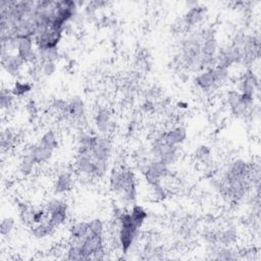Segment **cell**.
Here are the masks:
<instances>
[{"instance_id":"1","label":"cell","mask_w":261,"mask_h":261,"mask_svg":"<svg viewBox=\"0 0 261 261\" xmlns=\"http://www.w3.org/2000/svg\"><path fill=\"white\" fill-rule=\"evenodd\" d=\"M104 235H95L89 233L87 236L81 240L80 245L85 260H92V256L101 250L106 249L104 245Z\"/></svg>"},{"instance_id":"2","label":"cell","mask_w":261,"mask_h":261,"mask_svg":"<svg viewBox=\"0 0 261 261\" xmlns=\"http://www.w3.org/2000/svg\"><path fill=\"white\" fill-rule=\"evenodd\" d=\"M75 168L80 175L94 180L95 163L92 157V153H77Z\"/></svg>"},{"instance_id":"3","label":"cell","mask_w":261,"mask_h":261,"mask_svg":"<svg viewBox=\"0 0 261 261\" xmlns=\"http://www.w3.org/2000/svg\"><path fill=\"white\" fill-rule=\"evenodd\" d=\"M86 114V105L84 100L79 97L75 96L69 100V106L68 110L63 114H59V116H62L63 119L67 120L68 122L71 121H81Z\"/></svg>"},{"instance_id":"4","label":"cell","mask_w":261,"mask_h":261,"mask_svg":"<svg viewBox=\"0 0 261 261\" xmlns=\"http://www.w3.org/2000/svg\"><path fill=\"white\" fill-rule=\"evenodd\" d=\"M112 153V141L108 135H100L97 145L92 151V157L94 160L107 161L111 157Z\"/></svg>"},{"instance_id":"5","label":"cell","mask_w":261,"mask_h":261,"mask_svg":"<svg viewBox=\"0 0 261 261\" xmlns=\"http://www.w3.org/2000/svg\"><path fill=\"white\" fill-rule=\"evenodd\" d=\"M206 14V7L197 4L191 8L186 12L185 16L182 19V23L184 25L185 31L192 30L196 26H198L205 18Z\"/></svg>"},{"instance_id":"6","label":"cell","mask_w":261,"mask_h":261,"mask_svg":"<svg viewBox=\"0 0 261 261\" xmlns=\"http://www.w3.org/2000/svg\"><path fill=\"white\" fill-rule=\"evenodd\" d=\"M74 186V176L70 171H62L58 173L54 184H53V193L54 195H64L69 193Z\"/></svg>"},{"instance_id":"7","label":"cell","mask_w":261,"mask_h":261,"mask_svg":"<svg viewBox=\"0 0 261 261\" xmlns=\"http://www.w3.org/2000/svg\"><path fill=\"white\" fill-rule=\"evenodd\" d=\"M94 124L100 135H108L112 128L111 112L107 108H99L94 116Z\"/></svg>"},{"instance_id":"8","label":"cell","mask_w":261,"mask_h":261,"mask_svg":"<svg viewBox=\"0 0 261 261\" xmlns=\"http://www.w3.org/2000/svg\"><path fill=\"white\" fill-rule=\"evenodd\" d=\"M1 63L3 70L10 77H19L23 67L26 64L18 53H10L5 58L1 59Z\"/></svg>"},{"instance_id":"9","label":"cell","mask_w":261,"mask_h":261,"mask_svg":"<svg viewBox=\"0 0 261 261\" xmlns=\"http://www.w3.org/2000/svg\"><path fill=\"white\" fill-rule=\"evenodd\" d=\"M194 84L202 91H210L217 86L213 69L203 70L195 77Z\"/></svg>"},{"instance_id":"10","label":"cell","mask_w":261,"mask_h":261,"mask_svg":"<svg viewBox=\"0 0 261 261\" xmlns=\"http://www.w3.org/2000/svg\"><path fill=\"white\" fill-rule=\"evenodd\" d=\"M188 137L187 129L183 126H177L165 132L163 141L168 145L180 146L183 144Z\"/></svg>"},{"instance_id":"11","label":"cell","mask_w":261,"mask_h":261,"mask_svg":"<svg viewBox=\"0 0 261 261\" xmlns=\"http://www.w3.org/2000/svg\"><path fill=\"white\" fill-rule=\"evenodd\" d=\"M99 134L92 133H82L78 137V147L77 153H92L93 149L97 145Z\"/></svg>"},{"instance_id":"12","label":"cell","mask_w":261,"mask_h":261,"mask_svg":"<svg viewBox=\"0 0 261 261\" xmlns=\"http://www.w3.org/2000/svg\"><path fill=\"white\" fill-rule=\"evenodd\" d=\"M69 242H81L89 234L88 221H76L70 227Z\"/></svg>"},{"instance_id":"13","label":"cell","mask_w":261,"mask_h":261,"mask_svg":"<svg viewBox=\"0 0 261 261\" xmlns=\"http://www.w3.org/2000/svg\"><path fill=\"white\" fill-rule=\"evenodd\" d=\"M55 230L56 228L50 223L48 217L45 220H43L42 223L31 227V233L33 235V237L36 239H45L51 236Z\"/></svg>"},{"instance_id":"14","label":"cell","mask_w":261,"mask_h":261,"mask_svg":"<svg viewBox=\"0 0 261 261\" xmlns=\"http://www.w3.org/2000/svg\"><path fill=\"white\" fill-rule=\"evenodd\" d=\"M69 217V204L67 202H63L62 205L57 208L56 210L48 214V219L50 223L53 225L56 229L61 227L65 224Z\"/></svg>"},{"instance_id":"15","label":"cell","mask_w":261,"mask_h":261,"mask_svg":"<svg viewBox=\"0 0 261 261\" xmlns=\"http://www.w3.org/2000/svg\"><path fill=\"white\" fill-rule=\"evenodd\" d=\"M227 101L230 108L234 112V114H236L238 116L246 114L248 111L242 106L241 104V94L238 92L237 90H231L227 94Z\"/></svg>"},{"instance_id":"16","label":"cell","mask_w":261,"mask_h":261,"mask_svg":"<svg viewBox=\"0 0 261 261\" xmlns=\"http://www.w3.org/2000/svg\"><path fill=\"white\" fill-rule=\"evenodd\" d=\"M237 237V231L234 228L217 231V244L225 247H231L236 243Z\"/></svg>"},{"instance_id":"17","label":"cell","mask_w":261,"mask_h":261,"mask_svg":"<svg viewBox=\"0 0 261 261\" xmlns=\"http://www.w3.org/2000/svg\"><path fill=\"white\" fill-rule=\"evenodd\" d=\"M130 216H132V223L134 227L140 230L148 217L147 211L142 206L135 204L134 206H132V209L130 210Z\"/></svg>"},{"instance_id":"18","label":"cell","mask_w":261,"mask_h":261,"mask_svg":"<svg viewBox=\"0 0 261 261\" xmlns=\"http://www.w3.org/2000/svg\"><path fill=\"white\" fill-rule=\"evenodd\" d=\"M38 144H40L41 146L48 148L52 151H54L57 147H58V139H57V135L54 132L53 130H47L46 132H44L39 140Z\"/></svg>"},{"instance_id":"19","label":"cell","mask_w":261,"mask_h":261,"mask_svg":"<svg viewBox=\"0 0 261 261\" xmlns=\"http://www.w3.org/2000/svg\"><path fill=\"white\" fill-rule=\"evenodd\" d=\"M217 51H218V43L216 38H209L203 40L201 47L202 59L215 57Z\"/></svg>"},{"instance_id":"20","label":"cell","mask_w":261,"mask_h":261,"mask_svg":"<svg viewBox=\"0 0 261 261\" xmlns=\"http://www.w3.org/2000/svg\"><path fill=\"white\" fill-rule=\"evenodd\" d=\"M16 139L17 134L15 133L14 130L8 127L6 129H3L1 132V137H0V144H1L2 152H4L5 150H9L14 146Z\"/></svg>"},{"instance_id":"21","label":"cell","mask_w":261,"mask_h":261,"mask_svg":"<svg viewBox=\"0 0 261 261\" xmlns=\"http://www.w3.org/2000/svg\"><path fill=\"white\" fill-rule=\"evenodd\" d=\"M33 84L28 81H16L14 86L10 89L12 95H14L16 98H21L24 97L27 94H29L31 91L33 90Z\"/></svg>"},{"instance_id":"22","label":"cell","mask_w":261,"mask_h":261,"mask_svg":"<svg viewBox=\"0 0 261 261\" xmlns=\"http://www.w3.org/2000/svg\"><path fill=\"white\" fill-rule=\"evenodd\" d=\"M34 38L31 36H22L20 39V42L18 45L17 53L23 58L27 54H29L30 52L36 50L34 49Z\"/></svg>"},{"instance_id":"23","label":"cell","mask_w":261,"mask_h":261,"mask_svg":"<svg viewBox=\"0 0 261 261\" xmlns=\"http://www.w3.org/2000/svg\"><path fill=\"white\" fill-rule=\"evenodd\" d=\"M37 53H38V57H39V62L40 63H43L46 61L56 62L61 57L59 51H58V47L48 48L45 50L37 51Z\"/></svg>"},{"instance_id":"24","label":"cell","mask_w":261,"mask_h":261,"mask_svg":"<svg viewBox=\"0 0 261 261\" xmlns=\"http://www.w3.org/2000/svg\"><path fill=\"white\" fill-rule=\"evenodd\" d=\"M36 166L37 165L31 158L26 157V156H22L18 172L22 178H28L34 173Z\"/></svg>"},{"instance_id":"25","label":"cell","mask_w":261,"mask_h":261,"mask_svg":"<svg viewBox=\"0 0 261 261\" xmlns=\"http://www.w3.org/2000/svg\"><path fill=\"white\" fill-rule=\"evenodd\" d=\"M15 96L12 95L11 91L5 88L1 89L0 92V107H1L2 111H8L15 102Z\"/></svg>"},{"instance_id":"26","label":"cell","mask_w":261,"mask_h":261,"mask_svg":"<svg viewBox=\"0 0 261 261\" xmlns=\"http://www.w3.org/2000/svg\"><path fill=\"white\" fill-rule=\"evenodd\" d=\"M67 250V258L68 260H85V256L82 252V248L80 242L76 243H68Z\"/></svg>"},{"instance_id":"27","label":"cell","mask_w":261,"mask_h":261,"mask_svg":"<svg viewBox=\"0 0 261 261\" xmlns=\"http://www.w3.org/2000/svg\"><path fill=\"white\" fill-rule=\"evenodd\" d=\"M16 228V219L12 216H5L1 220L0 225V235L3 239L10 236V234Z\"/></svg>"},{"instance_id":"28","label":"cell","mask_w":261,"mask_h":261,"mask_svg":"<svg viewBox=\"0 0 261 261\" xmlns=\"http://www.w3.org/2000/svg\"><path fill=\"white\" fill-rule=\"evenodd\" d=\"M94 163H95L94 180H101L106 176L108 172V162L101 161V160H94Z\"/></svg>"},{"instance_id":"29","label":"cell","mask_w":261,"mask_h":261,"mask_svg":"<svg viewBox=\"0 0 261 261\" xmlns=\"http://www.w3.org/2000/svg\"><path fill=\"white\" fill-rule=\"evenodd\" d=\"M89 233L95 235H104V223L100 218H93L88 221Z\"/></svg>"},{"instance_id":"30","label":"cell","mask_w":261,"mask_h":261,"mask_svg":"<svg viewBox=\"0 0 261 261\" xmlns=\"http://www.w3.org/2000/svg\"><path fill=\"white\" fill-rule=\"evenodd\" d=\"M213 72H214V76H215V80H216L217 86L220 85V84L225 83L228 80L229 75H230L229 69L220 68V67H215L213 69Z\"/></svg>"},{"instance_id":"31","label":"cell","mask_w":261,"mask_h":261,"mask_svg":"<svg viewBox=\"0 0 261 261\" xmlns=\"http://www.w3.org/2000/svg\"><path fill=\"white\" fill-rule=\"evenodd\" d=\"M57 70V65L56 62H52V61H46L41 63V72H42V76L44 77H52Z\"/></svg>"},{"instance_id":"32","label":"cell","mask_w":261,"mask_h":261,"mask_svg":"<svg viewBox=\"0 0 261 261\" xmlns=\"http://www.w3.org/2000/svg\"><path fill=\"white\" fill-rule=\"evenodd\" d=\"M151 190H152L153 196L157 200H164L166 198V196H167L166 190L164 189V187L161 184H159L157 186L151 187Z\"/></svg>"},{"instance_id":"33","label":"cell","mask_w":261,"mask_h":261,"mask_svg":"<svg viewBox=\"0 0 261 261\" xmlns=\"http://www.w3.org/2000/svg\"><path fill=\"white\" fill-rule=\"evenodd\" d=\"M210 154H211V150L210 148L206 146V145H202L200 146L197 151H196V156L201 160L206 161L208 158L210 157Z\"/></svg>"},{"instance_id":"34","label":"cell","mask_w":261,"mask_h":261,"mask_svg":"<svg viewBox=\"0 0 261 261\" xmlns=\"http://www.w3.org/2000/svg\"><path fill=\"white\" fill-rule=\"evenodd\" d=\"M26 110H27L28 114L32 117L36 116L37 113H38V106H37V103L33 100V99H30L27 104H26Z\"/></svg>"},{"instance_id":"35","label":"cell","mask_w":261,"mask_h":261,"mask_svg":"<svg viewBox=\"0 0 261 261\" xmlns=\"http://www.w3.org/2000/svg\"><path fill=\"white\" fill-rule=\"evenodd\" d=\"M141 110L145 113H149L154 110V104L150 100H146L141 104Z\"/></svg>"},{"instance_id":"36","label":"cell","mask_w":261,"mask_h":261,"mask_svg":"<svg viewBox=\"0 0 261 261\" xmlns=\"http://www.w3.org/2000/svg\"><path fill=\"white\" fill-rule=\"evenodd\" d=\"M177 105H178V107L181 108V109H186V108H188V106H189L187 102H183V101L179 102V103L177 104Z\"/></svg>"}]
</instances>
